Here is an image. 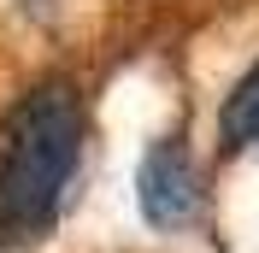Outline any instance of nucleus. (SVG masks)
<instances>
[{
	"mask_svg": "<svg viewBox=\"0 0 259 253\" xmlns=\"http://www.w3.org/2000/svg\"><path fill=\"white\" fill-rule=\"evenodd\" d=\"M89 106L71 77L30 82L0 112V247H35L82 171Z\"/></svg>",
	"mask_w": 259,
	"mask_h": 253,
	"instance_id": "nucleus-1",
	"label": "nucleus"
},
{
	"mask_svg": "<svg viewBox=\"0 0 259 253\" xmlns=\"http://www.w3.org/2000/svg\"><path fill=\"white\" fill-rule=\"evenodd\" d=\"M136 200H142V218L153 230H189L200 218L206 183H200V165L189 153V136H165L147 147L142 171H136Z\"/></svg>",
	"mask_w": 259,
	"mask_h": 253,
	"instance_id": "nucleus-2",
	"label": "nucleus"
},
{
	"mask_svg": "<svg viewBox=\"0 0 259 253\" xmlns=\"http://www.w3.org/2000/svg\"><path fill=\"white\" fill-rule=\"evenodd\" d=\"M247 147H259V65H247L218 106V153H247Z\"/></svg>",
	"mask_w": 259,
	"mask_h": 253,
	"instance_id": "nucleus-3",
	"label": "nucleus"
}]
</instances>
